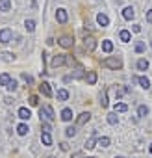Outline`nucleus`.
<instances>
[{
    "mask_svg": "<svg viewBox=\"0 0 152 158\" xmlns=\"http://www.w3.org/2000/svg\"><path fill=\"white\" fill-rule=\"evenodd\" d=\"M102 65H104V67H108V69L119 71V69L122 67V60H121L119 56H108V58L102 61Z\"/></svg>",
    "mask_w": 152,
    "mask_h": 158,
    "instance_id": "obj_1",
    "label": "nucleus"
},
{
    "mask_svg": "<svg viewBox=\"0 0 152 158\" xmlns=\"http://www.w3.org/2000/svg\"><path fill=\"white\" fill-rule=\"evenodd\" d=\"M39 114H41V119H46V121H54V119H56L54 108H52L50 104H45V106L39 110Z\"/></svg>",
    "mask_w": 152,
    "mask_h": 158,
    "instance_id": "obj_2",
    "label": "nucleus"
},
{
    "mask_svg": "<svg viewBox=\"0 0 152 158\" xmlns=\"http://www.w3.org/2000/svg\"><path fill=\"white\" fill-rule=\"evenodd\" d=\"M58 45L63 47V48H72V47H74V39H72L70 35H61V37L58 39Z\"/></svg>",
    "mask_w": 152,
    "mask_h": 158,
    "instance_id": "obj_3",
    "label": "nucleus"
},
{
    "mask_svg": "<svg viewBox=\"0 0 152 158\" xmlns=\"http://www.w3.org/2000/svg\"><path fill=\"white\" fill-rule=\"evenodd\" d=\"M13 39V32L10 30V28H2V30H0V43H10Z\"/></svg>",
    "mask_w": 152,
    "mask_h": 158,
    "instance_id": "obj_4",
    "label": "nucleus"
},
{
    "mask_svg": "<svg viewBox=\"0 0 152 158\" xmlns=\"http://www.w3.org/2000/svg\"><path fill=\"white\" fill-rule=\"evenodd\" d=\"M56 21H58L59 24H65V23L69 21V15H67V10H65V8H58V10H56Z\"/></svg>",
    "mask_w": 152,
    "mask_h": 158,
    "instance_id": "obj_5",
    "label": "nucleus"
},
{
    "mask_svg": "<svg viewBox=\"0 0 152 158\" xmlns=\"http://www.w3.org/2000/svg\"><path fill=\"white\" fill-rule=\"evenodd\" d=\"M84 47H86L87 52H93V50L97 48V39L91 37V35H86V37H84Z\"/></svg>",
    "mask_w": 152,
    "mask_h": 158,
    "instance_id": "obj_6",
    "label": "nucleus"
},
{
    "mask_svg": "<svg viewBox=\"0 0 152 158\" xmlns=\"http://www.w3.org/2000/svg\"><path fill=\"white\" fill-rule=\"evenodd\" d=\"M67 63V56L65 54H58V56H54L52 58V61H50V65L56 69V67H61V65H65Z\"/></svg>",
    "mask_w": 152,
    "mask_h": 158,
    "instance_id": "obj_7",
    "label": "nucleus"
},
{
    "mask_svg": "<svg viewBox=\"0 0 152 158\" xmlns=\"http://www.w3.org/2000/svg\"><path fill=\"white\" fill-rule=\"evenodd\" d=\"M91 121V114L89 112H82L78 117H76V125H78V127H82V125H87Z\"/></svg>",
    "mask_w": 152,
    "mask_h": 158,
    "instance_id": "obj_8",
    "label": "nucleus"
},
{
    "mask_svg": "<svg viewBox=\"0 0 152 158\" xmlns=\"http://www.w3.org/2000/svg\"><path fill=\"white\" fill-rule=\"evenodd\" d=\"M134 17H135V10H134L132 6H126V8L122 10V19H124V21H132Z\"/></svg>",
    "mask_w": 152,
    "mask_h": 158,
    "instance_id": "obj_9",
    "label": "nucleus"
},
{
    "mask_svg": "<svg viewBox=\"0 0 152 158\" xmlns=\"http://www.w3.org/2000/svg\"><path fill=\"white\" fill-rule=\"evenodd\" d=\"M97 23H98V26L106 28V26L110 24V17H108L106 13H98V15H97Z\"/></svg>",
    "mask_w": 152,
    "mask_h": 158,
    "instance_id": "obj_10",
    "label": "nucleus"
},
{
    "mask_svg": "<svg viewBox=\"0 0 152 158\" xmlns=\"http://www.w3.org/2000/svg\"><path fill=\"white\" fill-rule=\"evenodd\" d=\"M39 91H41L45 97H52V89H50V84H48V82H41Z\"/></svg>",
    "mask_w": 152,
    "mask_h": 158,
    "instance_id": "obj_11",
    "label": "nucleus"
},
{
    "mask_svg": "<svg viewBox=\"0 0 152 158\" xmlns=\"http://www.w3.org/2000/svg\"><path fill=\"white\" fill-rule=\"evenodd\" d=\"M17 115H19V117L22 119V121H28V119L32 117V112H30L28 108H24V106H22V108H19V112H17Z\"/></svg>",
    "mask_w": 152,
    "mask_h": 158,
    "instance_id": "obj_12",
    "label": "nucleus"
},
{
    "mask_svg": "<svg viewBox=\"0 0 152 158\" xmlns=\"http://www.w3.org/2000/svg\"><path fill=\"white\" fill-rule=\"evenodd\" d=\"M86 69H84V65H76V69H74V73H72V78H86V73H84Z\"/></svg>",
    "mask_w": 152,
    "mask_h": 158,
    "instance_id": "obj_13",
    "label": "nucleus"
},
{
    "mask_svg": "<svg viewBox=\"0 0 152 158\" xmlns=\"http://www.w3.org/2000/svg\"><path fill=\"white\" fill-rule=\"evenodd\" d=\"M135 82H137L143 89H148V88H150V80H148L146 76H137V78H135Z\"/></svg>",
    "mask_w": 152,
    "mask_h": 158,
    "instance_id": "obj_14",
    "label": "nucleus"
},
{
    "mask_svg": "<svg viewBox=\"0 0 152 158\" xmlns=\"http://www.w3.org/2000/svg\"><path fill=\"white\" fill-rule=\"evenodd\" d=\"M86 80H87L89 86H95V84H97V73H95V71H87V73H86Z\"/></svg>",
    "mask_w": 152,
    "mask_h": 158,
    "instance_id": "obj_15",
    "label": "nucleus"
},
{
    "mask_svg": "<svg viewBox=\"0 0 152 158\" xmlns=\"http://www.w3.org/2000/svg\"><path fill=\"white\" fill-rule=\"evenodd\" d=\"M41 141H43L45 147H50V145H52V136H50V132H41Z\"/></svg>",
    "mask_w": 152,
    "mask_h": 158,
    "instance_id": "obj_16",
    "label": "nucleus"
},
{
    "mask_svg": "<svg viewBox=\"0 0 152 158\" xmlns=\"http://www.w3.org/2000/svg\"><path fill=\"white\" fill-rule=\"evenodd\" d=\"M95 145H97V132H93V136L86 141V145H84V147H86L87 151H91V149H95Z\"/></svg>",
    "mask_w": 152,
    "mask_h": 158,
    "instance_id": "obj_17",
    "label": "nucleus"
},
{
    "mask_svg": "<svg viewBox=\"0 0 152 158\" xmlns=\"http://www.w3.org/2000/svg\"><path fill=\"white\" fill-rule=\"evenodd\" d=\"M119 39H121L122 43H128V41L132 39V34H130V30H121V32H119Z\"/></svg>",
    "mask_w": 152,
    "mask_h": 158,
    "instance_id": "obj_18",
    "label": "nucleus"
},
{
    "mask_svg": "<svg viewBox=\"0 0 152 158\" xmlns=\"http://www.w3.org/2000/svg\"><path fill=\"white\" fill-rule=\"evenodd\" d=\"M102 50H104L106 54L113 52V43H111L110 39H104V41H102Z\"/></svg>",
    "mask_w": 152,
    "mask_h": 158,
    "instance_id": "obj_19",
    "label": "nucleus"
},
{
    "mask_svg": "<svg viewBox=\"0 0 152 158\" xmlns=\"http://www.w3.org/2000/svg\"><path fill=\"white\" fill-rule=\"evenodd\" d=\"M135 65H137L139 71H146V69H148V60H146V58H139Z\"/></svg>",
    "mask_w": 152,
    "mask_h": 158,
    "instance_id": "obj_20",
    "label": "nucleus"
},
{
    "mask_svg": "<svg viewBox=\"0 0 152 158\" xmlns=\"http://www.w3.org/2000/svg\"><path fill=\"white\" fill-rule=\"evenodd\" d=\"M11 10V0H0V11H10Z\"/></svg>",
    "mask_w": 152,
    "mask_h": 158,
    "instance_id": "obj_21",
    "label": "nucleus"
},
{
    "mask_svg": "<svg viewBox=\"0 0 152 158\" xmlns=\"http://www.w3.org/2000/svg\"><path fill=\"white\" fill-rule=\"evenodd\" d=\"M61 119L63 121H70L72 119V110L70 108H63L61 110Z\"/></svg>",
    "mask_w": 152,
    "mask_h": 158,
    "instance_id": "obj_22",
    "label": "nucleus"
},
{
    "mask_svg": "<svg viewBox=\"0 0 152 158\" xmlns=\"http://www.w3.org/2000/svg\"><path fill=\"white\" fill-rule=\"evenodd\" d=\"M11 82V76L8 74V73H2L0 74V86H8Z\"/></svg>",
    "mask_w": 152,
    "mask_h": 158,
    "instance_id": "obj_23",
    "label": "nucleus"
},
{
    "mask_svg": "<svg viewBox=\"0 0 152 158\" xmlns=\"http://www.w3.org/2000/svg\"><path fill=\"white\" fill-rule=\"evenodd\" d=\"M24 28H26V32H34L35 30V21L34 19H26L24 21Z\"/></svg>",
    "mask_w": 152,
    "mask_h": 158,
    "instance_id": "obj_24",
    "label": "nucleus"
},
{
    "mask_svg": "<svg viewBox=\"0 0 152 158\" xmlns=\"http://www.w3.org/2000/svg\"><path fill=\"white\" fill-rule=\"evenodd\" d=\"M134 48H135V52H137V54H143V52L146 50V45H145L143 41H135V45H134Z\"/></svg>",
    "mask_w": 152,
    "mask_h": 158,
    "instance_id": "obj_25",
    "label": "nucleus"
},
{
    "mask_svg": "<svg viewBox=\"0 0 152 158\" xmlns=\"http://www.w3.org/2000/svg\"><path fill=\"white\" fill-rule=\"evenodd\" d=\"M56 97H58V101H67L69 99V91L67 89H58V93H56Z\"/></svg>",
    "mask_w": 152,
    "mask_h": 158,
    "instance_id": "obj_26",
    "label": "nucleus"
},
{
    "mask_svg": "<svg viewBox=\"0 0 152 158\" xmlns=\"http://www.w3.org/2000/svg\"><path fill=\"white\" fill-rule=\"evenodd\" d=\"M28 130H30V128H28V125H26V123H21V125L17 127V134H19V136H26V134H28Z\"/></svg>",
    "mask_w": 152,
    "mask_h": 158,
    "instance_id": "obj_27",
    "label": "nucleus"
},
{
    "mask_svg": "<svg viewBox=\"0 0 152 158\" xmlns=\"http://www.w3.org/2000/svg\"><path fill=\"white\" fill-rule=\"evenodd\" d=\"M0 56H2V60H4V61H8V63L15 61V54H13V52H2Z\"/></svg>",
    "mask_w": 152,
    "mask_h": 158,
    "instance_id": "obj_28",
    "label": "nucleus"
},
{
    "mask_svg": "<svg viewBox=\"0 0 152 158\" xmlns=\"http://www.w3.org/2000/svg\"><path fill=\"white\" fill-rule=\"evenodd\" d=\"M100 104H102V108H108L110 106V102H108V91L106 89L100 93Z\"/></svg>",
    "mask_w": 152,
    "mask_h": 158,
    "instance_id": "obj_29",
    "label": "nucleus"
},
{
    "mask_svg": "<svg viewBox=\"0 0 152 158\" xmlns=\"http://www.w3.org/2000/svg\"><path fill=\"white\" fill-rule=\"evenodd\" d=\"M148 112H150V110H148V106H145V104H141V106L137 108V115H139V117H146Z\"/></svg>",
    "mask_w": 152,
    "mask_h": 158,
    "instance_id": "obj_30",
    "label": "nucleus"
},
{
    "mask_svg": "<svg viewBox=\"0 0 152 158\" xmlns=\"http://www.w3.org/2000/svg\"><path fill=\"white\" fill-rule=\"evenodd\" d=\"M97 143H98L100 147H110V143H111V139H110L108 136H102V138H98V139H97Z\"/></svg>",
    "mask_w": 152,
    "mask_h": 158,
    "instance_id": "obj_31",
    "label": "nucleus"
},
{
    "mask_svg": "<svg viewBox=\"0 0 152 158\" xmlns=\"http://www.w3.org/2000/svg\"><path fill=\"white\" fill-rule=\"evenodd\" d=\"M76 132H78V128H76V127H67V128H65V136H67V138H74Z\"/></svg>",
    "mask_w": 152,
    "mask_h": 158,
    "instance_id": "obj_32",
    "label": "nucleus"
},
{
    "mask_svg": "<svg viewBox=\"0 0 152 158\" xmlns=\"http://www.w3.org/2000/svg\"><path fill=\"white\" fill-rule=\"evenodd\" d=\"M108 123H110V125H117V123H119L117 114H108Z\"/></svg>",
    "mask_w": 152,
    "mask_h": 158,
    "instance_id": "obj_33",
    "label": "nucleus"
},
{
    "mask_svg": "<svg viewBox=\"0 0 152 158\" xmlns=\"http://www.w3.org/2000/svg\"><path fill=\"white\" fill-rule=\"evenodd\" d=\"M41 128H43V132H50L52 130V127H50V123L46 119H41Z\"/></svg>",
    "mask_w": 152,
    "mask_h": 158,
    "instance_id": "obj_34",
    "label": "nucleus"
},
{
    "mask_svg": "<svg viewBox=\"0 0 152 158\" xmlns=\"http://www.w3.org/2000/svg\"><path fill=\"white\" fill-rule=\"evenodd\" d=\"M126 110H128V106H126L124 102H117V104H115V112H121V114H122V112H126Z\"/></svg>",
    "mask_w": 152,
    "mask_h": 158,
    "instance_id": "obj_35",
    "label": "nucleus"
},
{
    "mask_svg": "<svg viewBox=\"0 0 152 158\" xmlns=\"http://www.w3.org/2000/svg\"><path fill=\"white\" fill-rule=\"evenodd\" d=\"M6 88H8L10 91H17V88H19V84H17V80H13V78H11V82H10V84H8Z\"/></svg>",
    "mask_w": 152,
    "mask_h": 158,
    "instance_id": "obj_36",
    "label": "nucleus"
},
{
    "mask_svg": "<svg viewBox=\"0 0 152 158\" xmlns=\"http://www.w3.org/2000/svg\"><path fill=\"white\" fill-rule=\"evenodd\" d=\"M21 78H22L26 84H34V78H32L30 74H26V73H22V74H21Z\"/></svg>",
    "mask_w": 152,
    "mask_h": 158,
    "instance_id": "obj_37",
    "label": "nucleus"
},
{
    "mask_svg": "<svg viewBox=\"0 0 152 158\" xmlns=\"http://www.w3.org/2000/svg\"><path fill=\"white\" fill-rule=\"evenodd\" d=\"M28 102H30V106H37V104H39V99H37V95H30Z\"/></svg>",
    "mask_w": 152,
    "mask_h": 158,
    "instance_id": "obj_38",
    "label": "nucleus"
},
{
    "mask_svg": "<svg viewBox=\"0 0 152 158\" xmlns=\"http://www.w3.org/2000/svg\"><path fill=\"white\" fill-rule=\"evenodd\" d=\"M59 149H61V151H69V143H67V141L59 143Z\"/></svg>",
    "mask_w": 152,
    "mask_h": 158,
    "instance_id": "obj_39",
    "label": "nucleus"
},
{
    "mask_svg": "<svg viewBox=\"0 0 152 158\" xmlns=\"http://www.w3.org/2000/svg\"><path fill=\"white\" fill-rule=\"evenodd\" d=\"M145 17H146V23H152V10H148Z\"/></svg>",
    "mask_w": 152,
    "mask_h": 158,
    "instance_id": "obj_40",
    "label": "nucleus"
},
{
    "mask_svg": "<svg viewBox=\"0 0 152 158\" xmlns=\"http://www.w3.org/2000/svg\"><path fill=\"white\" fill-rule=\"evenodd\" d=\"M132 32L139 34V32H141V26H139V24H134V26H132Z\"/></svg>",
    "mask_w": 152,
    "mask_h": 158,
    "instance_id": "obj_41",
    "label": "nucleus"
},
{
    "mask_svg": "<svg viewBox=\"0 0 152 158\" xmlns=\"http://www.w3.org/2000/svg\"><path fill=\"white\" fill-rule=\"evenodd\" d=\"M46 45H48V47H50V45H54V39H52V37H48V39H46Z\"/></svg>",
    "mask_w": 152,
    "mask_h": 158,
    "instance_id": "obj_42",
    "label": "nucleus"
},
{
    "mask_svg": "<svg viewBox=\"0 0 152 158\" xmlns=\"http://www.w3.org/2000/svg\"><path fill=\"white\" fill-rule=\"evenodd\" d=\"M4 101H6V104H11V102H13V99H11V97H6Z\"/></svg>",
    "mask_w": 152,
    "mask_h": 158,
    "instance_id": "obj_43",
    "label": "nucleus"
},
{
    "mask_svg": "<svg viewBox=\"0 0 152 158\" xmlns=\"http://www.w3.org/2000/svg\"><path fill=\"white\" fill-rule=\"evenodd\" d=\"M148 151H150V154H152V143H150V147H148Z\"/></svg>",
    "mask_w": 152,
    "mask_h": 158,
    "instance_id": "obj_44",
    "label": "nucleus"
},
{
    "mask_svg": "<svg viewBox=\"0 0 152 158\" xmlns=\"http://www.w3.org/2000/svg\"><path fill=\"white\" fill-rule=\"evenodd\" d=\"M115 158H124V156H115Z\"/></svg>",
    "mask_w": 152,
    "mask_h": 158,
    "instance_id": "obj_45",
    "label": "nucleus"
},
{
    "mask_svg": "<svg viewBox=\"0 0 152 158\" xmlns=\"http://www.w3.org/2000/svg\"><path fill=\"white\" fill-rule=\"evenodd\" d=\"M150 47H152V39H150Z\"/></svg>",
    "mask_w": 152,
    "mask_h": 158,
    "instance_id": "obj_46",
    "label": "nucleus"
},
{
    "mask_svg": "<svg viewBox=\"0 0 152 158\" xmlns=\"http://www.w3.org/2000/svg\"><path fill=\"white\" fill-rule=\"evenodd\" d=\"M48 158H54V156H48Z\"/></svg>",
    "mask_w": 152,
    "mask_h": 158,
    "instance_id": "obj_47",
    "label": "nucleus"
},
{
    "mask_svg": "<svg viewBox=\"0 0 152 158\" xmlns=\"http://www.w3.org/2000/svg\"><path fill=\"white\" fill-rule=\"evenodd\" d=\"M89 158H95V156H89Z\"/></svg>",
    "mask_w": 152,
    "mask_h": 158,
    "instance_id": "obj_48",
    "label": "nucleus"
}]
</instances>
